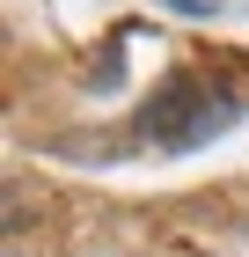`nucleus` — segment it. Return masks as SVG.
Returning a JSON list of instances; mask_svg holds the SVG:
<instances>
[{
  "instance_id": "nucleus-1",
  "label": "nucleus",
  "mask_w": 249,
  "mask_h": 257,
  "mask_svg": "<svg viewBox=\"0 0 249 257\" xmlns=\"http://www.w3.org/2000/svg\"><path fill=\"white\" fill-rule=\"evenodd\" d=\"M249 110V88H227L220 74H205V66H176L161 88L147 96V110L132 118V133L147 140V147H198V140L227 133L234 118Z\"/></svg>"
},
{
  "instance_id": "nucleus-2",
  "label": "nucleus",
  "mask_w": 249,
  "mask_h": 257,
  "mask_svg": "<svg viewBox=\"0 0 249 257\" xmlns=\"http://www.w3.org/2000/svg\"><path fill=\"white\" fill-rule=\"evenodd\" d=\"M169 8H183V15H212V0H169Z\"/></svg>"
}]
</instances>
